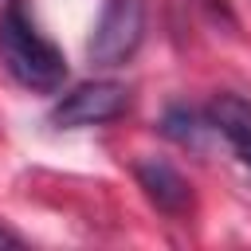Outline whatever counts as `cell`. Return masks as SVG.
<instances>
[{
    "label": "cell",
    "mask_w": 251,
    "mask_h": 251,
    "mask_svg": "<svg viewBox=\"0 0 251 251\" xmlns=\"http://www.w3.org/2000/svg\"><path fill=\"white\" fill-rule=\"evenodd\" d=\"M0 63L24 90L35 94H55L67 82V59L39 31L27 0H4L0 8Z\"/></svg>",
    "instance_id": "obj_1"
},
{
    "label": "cell",
    "mask_w": 251,
    "mask_h": 251,
    "mask_svg": "<svg viewBox=\"0 0 251 251\" xmlns=\"http://www.w3.org/2000/svg\"><path fill=\"white\" fill-rule=\"evenodd\" d=\"M145 0H106L98 20H94V31L86 39V59L90 67H102V71H114L122 63H129L145 39Z\"/></svg>",
    "instance_id": "obj_2"
},
{
    "label": "cell",
    "mask_w": 251,
    "mask_h": 251,
    "mask_svg": "<svg viewBox=\"0 0 251 251\" xmlns=\"http://www.w3.org/2000/svg\"><path fill=\"white\" fill-rule=\"evenodd\" d=\"M129 110V86L118 78H90L67 90L51 106V126L55 129H86V126H106Z\"/></svg>",
    "instance_id": "obj_3"
},
{
    "label": "cell",
    "mask_w": 251,
    "mask_h": 251,
    "mask_svg": "<svg viewBox=\"0 0 251 251\" xmlns=\"http://www.w3.org/2000/svg\"><path fill=\"white\" fill-rule=\"evenodd\" d=\"M133 176H137V188L145 192V200L169 216V220H184L192 212V184L184 180V173L161 157H145L133 165Z\"/></svg>",
    "instance_id": "obj_4"
},
{
    "label": "cell",
    "mask_w": 251,
    "mask_h": 251,
    "mask_svg": "<svg viewBox=\"0 0 251 251\" xmlns=\"http://www.w3.org/2000/svg\"><path fill=\"white\" fill-rule=\"evenodd\" d=\"M204 114L212 122V133H220L239 153V161H247L251 157V98L231 94V90H220L204 106Z\"/></svg>",
    "instance_id": "obj_5"
},
{
    "label": "cell",
    "mask_w": 251,
    "mask_h": 251,
    "mask_svg": "<svg viewBox=\"0 0 251 251\" xmlns=\"http://www.w3.org/2000/svg\"><path fill=\"white\" fill-rule=\"evenodd\" d=\"M157 129L173 145H180V149H204L208 133H212V122H208L204 110H196L188 102H169L165 114H161V122H157Z\"/></svg>",
    "instance_id": "obj_6"
},
{
    "label": "cell",
    "mask_w": 251,
    "mask_h": 251,
    "mask_svg": "<svg viewBox=\"0 0 251 251\" xmlns=\"http://www.w3.org/2000/svg\"><path fill=\"white\" fill-rule=\"evenodd\" d=\"M0 247H24V235H16L12 227L0 224Z\"/></svg>",
    "instance_id": "obj_7"
},
{
    "label": "cell",
    "mask_w": 251,
    "mask_h": 251,
    "mask_svg": "<svg viewBox=\"0 0 251 251\" xmlns=\"http://www.w3.org/2000/svg\"><path fill=\"white\" fill-rule=\"evenodd\" d=\"M243 165H247V169H251V157H247V161H243Z\"/></svg>",
    "instance_id": "obj_8"
}]
</instances>
